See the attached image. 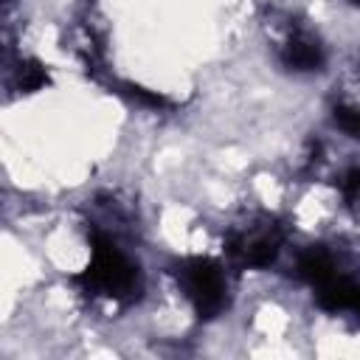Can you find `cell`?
<instances>
[{"mask_svg":"<svg viewBox=\"0 0 360 360\" xmlns=\"http://www.w3.org/2000/svg\"><path fill=\"white\" fill-rule=\"evenodd\" d=\"M79 284L90 295L127 304L135 301L138 292L143 290V273L138 262L110 233H96L90 245L87 267L79 273Z\"/></svg>","mask_w":360,"mask_h":360,"instance_id":"6da1fadb","label":"cell"},{"mask_svg":"<svg viewBox=\"0 0 360 360\" xmlns=\"http://www.w3.org/2000/svg\"><path fill=\"white\" fill-rule=\"evenodd\" d=\"M177 278V290L183 292V298L191 304V309L197 312V318H217L228 309L231 304V281L228 273L219 262L205 259V256H194L180 262V267L174 270Z\"/></svg>","mask_w":360,"mask_h":360,"instance_id":"7a4b0ae2","label":"cell"},{"mask_svg":"<svg viewBox=\"0 0 360 360\" xmlns=\"http://www.w3.org/2000/svg\"><path fill=\"white\" fill-rule=\"evenodd\" d=\"M281 245L284 239L273 219H253L248 225H239L228 236V253L233 256V262L253 270L270 267L278 259Z\"/></svg>","mask_w":360,"mask_h":360,"instance_id":"3957f363","label":"cell"},{"mask_svg":"<svg viewBox=\"0 0 360 360\" xmlns=\"http://www.w3.org/2000/svg\"><path fill=\"white\" fill-rule=\"evenodd\" d=\"M276 51H278L281 68H287L290 73H298V76L318 73L326 65V45L304 22H292V20L284 22V28L276 39Z\"/></svg>","mask_w":360,"mask_h":360,"instance_id":"277c9868","label":"cell"},{"mask_svg":"<svg viewBox=\"0 0 360 360\" xmlns=\"http://www.w3.org/2000/svg\"><path fill=\"white\" fill-rule=\"evenodd\" d=\"M335 124L340 127V132L360 138V104L357 101H340L335 104Z\"/></svg>","mask_w":360,"mask_h":360,"instance_id":"5b68a950","label":"cell"},{"mask_svg":"<svg viewBox=\"0 0 360 360\" xmlns=\"http://www.w3.org/2000/svg\"><path fill=\"white\" fill-rule=\"evenodd\" d=\"M349 3H352V6H357V8H360V0H349Z\"/></svg>","mask_w":360,"mask_h":360,"instance_id":"8992f818","label":"cell"}]
</instances>
